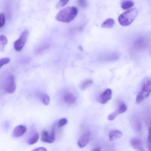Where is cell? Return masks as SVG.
I'll use <instances>...</instances> for the list:
<instances>
[{"mask_svg":"<svg viewBox=\"0 0 151 151\" xmlns=\"http://www.w3.org/2000/svg\"><path fill=\"white\" fill-rule=\"evenodd\" d=\"M134 3L131 0H124L121 3V7L124 10L129 9L134 6Z\"/></svg>","mask_w":151,"mask_h":151,"instance_id":"obj_16","label":"cell"},{"mask_svg":"<svg viewBox=\"0 0 151 151\" xmlns=\"http://www.w3.org/2000/svg\"><path fill=\"white\" fill-rule=\"evenodd\" d=\"M148 44V40L145 37H139L138 38L133 44V48L136 51L144 49Z\"/></svg>","mask_w":151,"mask_h":151,"instance_id":"obj_6","label":"cell"},{"mask_svg":"<svg viewBox=\"0 0 151 151\" xmlns=\"http://www.w3.org/2000/svg\"><path fill=\"white\" fill-rule=\"evenodd\" d=\"M93 83V82L91 79H86L85 80L80 86V88L82 90H85L87 88H89Z\"/></svg>","mask_w":151,"mask_h":151,"instance_id":"obj_19","label":"cell"},{"mask_svg":"<svg viewBox=\"0 0 151 151\" xmlns=\"http://www.w3.org/2000/svg\"><path fill=\"white\" fill-rule=\"evenodd\" d=\"M151 92V83L150 80L147 81L143 86L142 90L139 93L136 99L137 104H140L143 101L150 96Z\"/></svg>","mask_w":151,"mask_h":151,"instance_id":"obj_3","label":"cell"},{"mask_svg":"<svg viewBox=\"0 0 151 151\" xmlns=\"http://www.w3.org/2000/svg\"><path fill=\"white\" fill-rule=\"evenodd\" d=\"M41 139L46 143H52L55 140V133L53 131L51 134H49L47 131H44L41 133Z\"/></svg>","mask_w":151,"mask_h":151,"instance_id":"obj_8","label":"cell"},{"mask_svg":"<svg viewBox=\"0 0 151 151\" xmlns=\"http://www.w3.org/2000/svg\"><path fill=\"white\" fill-rule=\"evenodd\" d=\"M6 23V17L5 14L3 13L0 14V29L2 28Z\"/></svg>","mask_w":151,"mask_h":151,"instance_id":"obj_23","label":"cell"},{"mask_svg":"<svg viewBox=\"0 0 151 151\" xmlns=\"http://www.w3.org/2000/svg\"><path fill=\"white\" fill-rule=\"evenodd\" d=\"M78 14V9L76 7H68L60 11L56 15L55 19L61 22L70 23L75 19Z\"/></svg>","mask_w":151,"mask_h":151,"instance_id":"obj_1","label":"cell"},{"mask_svg":"<svg viewBox=\"0 0 151 151\" xmlns=\"http://www.w3.org/2000/svg\"><path fill=\"white\" fill-rule=\"evenodd\" d=\"M78 2L79 6L82 8H86L88 6L86 0H78Z\"/></svg>","mask_w":151,"mask_h":151,"instance_id":"obj_24","label":"cell"},{"mask_svg":"<svg viewBox=\"0 0 151 151\" xmlns=\"http://www.w3.org/2000/svg\"><path fill=\"white\" fill-rule=\"evenodd\" d=\"M115 24V21L112 18H108L103 22L101 24V28L104 29H111L114 27Z\"/></svg>","mask_w":151,"mask_h":151,"instance_id":"obj_14","label":"cell"},{"mask_svg":"<svg viewBox=\"0 0 151 151\" xmlns=\"http://www.w3.org/2000/svg\"><path fill=\"white\" fill-rule=\"evenodd\" d=\"M10 61V59L8 57L3 58L0 60V69H1L3 66L9 63Z\"/></svg>","mask_w":151,"mask_h":151,"instance_id":"obj_22","label":"cell"},{"mask_svg":"<svg viewBox=\"0 0 151 151\" xmlns=\"http://www.w3.org/2000/svg\"><path fill=\"white\" fill-rule=\"evenodd\" d=\"M127 109V106L125 103L122 102L119 105L117 110L116 111V113L118 114L124 113Z\"/></svg>","mask_w":151,"mask_h":151,"instance_id":"obj_20","label":"cell"},{"mask_svg":"<svg viewBox=\"0 0 151 151\" xmlns=\"http://www.w3.org/2000/svg\"><path fill=\"white\" fill-rule=\"evenodd\" d=\"M122 136V133L118 130L111 131L109 133V137L110 141H114L120 138Z\"/></svg>","mask_w":151,"mask_h":151,"instance_id":"obj_13","label":"cell"},{"mask_svg":"<svg viewBox=\"0 0 151 151\" xmlns=\"http://www.w3.org/2000/svg\"><path fill=\"white\" fill-rule=\"evenodd\" d=\"M138 14V11L137 9H132L120 15L118 17V22L122 26H129L134 21Z\"/></svg>","mask_w":151,"mask_h":151,"instance_id":"obj_2","label":"cell"},{"mask_svg":"<svg viewBox=\"0 0 151 151\" xmlns=\"http://www.w3.org/2000/svg\"><path fill=\"white\" fill-rule=\"evenodd\" d=\"M117 115H118V114L116 113V111H115V112L111 113V114H110L108 116V119L109 121H113V120L115 119V118L117 116Z\"/></svg>","mask_w":151,"mask_h":151,"instance_id":"obj_26","label":"cell"},{"mask_svg":"<svg viewBox=\"0 0 151 151\" xmlns=\"http://www.w3.org/2000/svg\"><path fill=\"white\" fill-rule=\"evenodd\" d=\"M149 131H148V138H147V145L148 148H149V151H151V137H150V129L149 128Z\"/></svg>","mask_w":151,"mask_h":151,"instance_id":"obj_27","label":"cell"},{"mask_svg":"<svg viewBox=\"0 0 151 151\" xmlns=\"http://www.w3.org/2000/svg\"><path fill=\"white\" fill-rule=\"evenodd\" d=\"M91 132L87 131L84 133L79 138L78 141V145L80 148H83L87 145L91 140Z\"/></svg>","mask_w":151,"mask_h":151,"instance_id":"obj_7","label":"cell"},{"mask_svg":"<svg viewBox=\"0 0 151 151\" xmlns=\"http://www.w3.org/2000/svg\"><path fill=\"white\" fill-rule=\"evenodd\" d=\"M63 100L65 103L69 105H71L76 101V98L71 93L66 92L63 94Z\"/></svg>","mask_w":151,"mask_h":151,"instance_id":"obj_12","label":"cell"},{"mask_svg":"<svg viewBox=\"0 0 151 151\" xmlns=\"http://www.w3.org/2000/svg\"><path fill=\"white\" fill-rule=\"evenodd\" d=\"M69 1L70 0H60V2L57 5V7L58 8H60L64 6L68 3Z\"/></svg>","mask_w":151,"mask_h":151,"instance_id":"obj_25","label":"cell"},{"mask_svg":"<svg viewBox=\"0 0 151 151\" xmlns=\"http://www.w3.org/2000/svg\"><path fill=\"white\" fill-rule=\"evenodd\" d=\"M8 39L6 36L0 35V51L3 52L5 50V47L8 44Z\"/></svg>","mask_w":151,"mask_h":151,"instance_id":"obj_17","label":"cell"},{"mask_svg":"<svg viewBox=\"0 0 151 151\" xmlns=\"http://www.w3.org/2000/svg\"><path fill=\"white\" fill-rule=\"evenodd\" d=\"M29 35L28 31L24 30L22 32L19 39L14 42V47L17 52H20L22 51L28 40Z\"/></svg>","mask_w":151,"mask_h":151,"instance_id":"obj_4","label":"cell"},{"mask_svg":"<svg viewBox=\"0 0 151 151\" xmlns=\"http://www.w3.org/2000/svg\"><path fill=\"white\" fill-rule=\"evenodd\" d=\"M33 151H46L47 149L45 147H40L36 148L33 150Z\"/></svg>","mask_w":151,"mask_h":151,"instance_id":"obj_28","label":"cell"},{"mask_svg":"<svg viewBox=\"0 0 151 151\" xmlns=\"http://www.w3.org/2000/svg\"><path fill=\"white\" fill-rule=\"evenodd\" d=\"M130 144L132 147L136 150L139 151H144L143 143L142 141L139 138H133L130 140Z\"/></svg>","mask_w":151,"mask_h":151,"instance_id":"obj_11","label":"cell"},{"mask_svg":"<svg viewBox=\"0 0 151 151\" xmlns=\"http://www.w3.org/2000/svg\"><path fill=\"white\" fill-rule=\"evenodd\" d=\"M100 149H99V148H95V149H93V151H100Z\"/></svg>","mask_w":151,"mask_h":151,"instance_id":"obj_29","label":"cell"},{"mask_svg":"<svg viewBox=\"0 0 151 151\" xmlns=\"http://www.w3.org/2000/svg\"><path fill=\"white\" fill-rule=\"evenodd\" d=\"M68 119L66 118H63L60 119L57 123V126L58 128H61L66 125L68 123Z\"/></svg>","mask_w":151,"mask_h":151,"instance_id":"obj_21","label":"cell"},{"mask_svg":"<svg viewBox=\"0 0 151 151\" xmlns=\"http://www.w3.org/2000/svg\"><path fill=\"white\" fill-rule=\"evenodd\" d=\"M27 131V128L24 125H18L14 129L13 132V136L14 137L18 138L22 137Z\"/></svg>","mask_w":151,"mask_h":151,"instance_id":"obj_10","label":"cell"},{"mask_svg":"<svg viewBox=\"0 0 151 151\" xmlns=\"http://www.w3.org/2000/svg\"><path fill=\"white\" fill-rule=\"evenodd\" d=\"M37 96L42 101V102L45 105L47 106V105H49L50 101V97L47 94L44 93H38Z\"/></svg>","mask_w":151,"mask_h":151,"instance_id":"obj_15","label":"cell"},{"mask_svg":"<svg viewBox=\"0 0 151 151\" xmlns=\"http://www.w3.org/2000/svg\"><path fill=\"white\" fill-rule=\"evenodd\" d=\"M112 96V91L111 89H107L100 96L99 102L101 104H106L111 99Z\"/></svg>","mask_w":151,"mask_h":151,"instance_id":"obj_9","label":"cell"},{"mask_svg":"<svg viewBox=\"0 0 151 151\" xmlns=\"http://www.w3.org/2000/svg\"><path fill=\"white\" fill-rule=\"evenodd\" d=\"M39 139V134L38 132H35L29 137L27 142L29 145H34L37 142Z\"/></svg>","mask_w":151,"mask_h":151,"instance_id":"obj_18","label":"cell"},{"mask_svg":"<svg viewBox=\"0 0 151 151\" xmlns=\"http://www.w3.org/2000/svg\"><path fill=\"white\" fill-rule=\"evenodd\" d=\"M14 76L13 75L9 76L6 79L5 83V90L9 93H13L16 90Z\"/></svg>","mask_w":151,"mask_h":151,"instance_id":"obj_5","label":"cell"}]
</instances>
